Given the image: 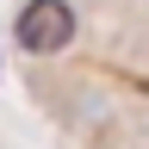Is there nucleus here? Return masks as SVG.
Here are the masks:
<instances>
[{
    "label": "nucleus",
    "instance_id": "nucleus-1",
    "mask_svg": "<svg viewBox=\"0 0 149 149\" xmlns=\"http://www.w3.org/2000/svg\"><path fill=\"white\" fill-rule=\"evenodd\" d=\"M68 37H74V6L68 0H25L19 19H13V44L25 56H56V50H68Z\"/></svg>",
    "mask_w": 149,
    "mask_h": 149
}]
</instances>
